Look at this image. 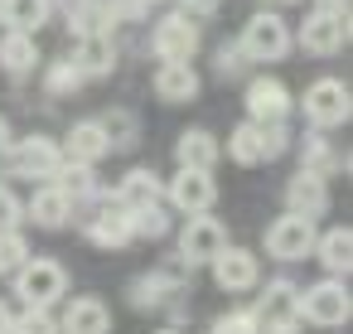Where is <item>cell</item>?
<instances>
[{"instance_id": "1", "label": "cell", "mask_w": 353, "mask_h": 334, "mask_svg": "<svg viewBox=\"0 0 353 334\" xmlns=\"http://www.w3.org/2000/svg\"><path fill=\"white\" fill-rule=\"evenodd\" d=\"M285 146H290L285 121H242L228 136V155L237 165H271L276 155H285Z\"/></svg>"}, {"instance_id": "2", "label": "cell", "mask_w": 353, "mask_h": 334, "mask_svg": "<svg viewBox=\"0 0 353 334\" xmlns=\"http://www.w3.org/2000/svg\"><path fill=\"white\" fill-rule=\"evenodd\" d=\"M295 315L310 320V324H324V329L348 324V315H353V295H348L343 276H329V281H314V286L295 291Z\"/></svg>"}, {"instance_id": "3", "label": "cell", "mask_w": 353, "mask_h": 334, "mask_svg": "<svg viewBox=\"0 0 353 334\" xmlns=\"http://www.w3.org/2000/svg\"><path fill=\"white\" fill-rule=\"evenodd\" d=\"M242 54L252 59V63H281L290 49H295V35H290V25L276 15V10H256L247 25H242Z\"/></svg>"}, {"instance_id": "4", "label": "cell", "mask_w": 353, "mask_h": 334, "mask_svg": "<svg viewBox=\"0 0 353 334\" xmlns=\"http://www.w3.org/2000/svg\"><path fill=\"white\" fill-rule=\"evenodd\" d=\"M15 276V295L25 300V305H39V310H49L54 300H63L68 295V271H63V262H54V257H30L20 271H10Z\"/></svg>"}, {"instance_id": "5", "label": "cell", "mask_w": 353, "mask_h": 334, "mask_svg": "<svg viewBox=\"0 0 353 334\" xmlns=\"http://www.w3.org/2000/svg\"><path fill=\"white\" fill-rule=\"evenodd\" d=\"M6 165H10V175L39 184V179H54V170L63 165V146L54 136H44V131H30L25 141L6 146Z\"/></svg>"}, {"instance_id": "6", "label": "cell", "mask_w": 353, "mask_h": 334, "mask_svg": "<svg viewBox=\"0 0 353 334\" xmlns=\"http://www.w3.org/2000/svg\"><path fill=\"white\" fill-rule=\"evenodd\" d=\"M300 107H305V121H310L314 131H334V126L348 121L353 97H348V83H339V78H314V83L305 88Z\"/></svg>"}, {"instance_id": "7", "label": "cell", "mask_w": 353, "mask_h": 334, "mask_svg": "<svg viewBox=\"0 0 353 334\" xmlns=\"http://www.w3.org/2000/svg\"><path fill=\"white\" fill-rule=\"evenodd\" d=\"M150 49H155L160 63H194V54H199V20L184 15V10H170L150 30Z\"/></svg>"}, {"instance_id": "8", "label": "cell", "mask_w": 353, "mask_h": 334, "mask_svg": "<svg viewBox=\"0 0 353 334\" xmlns=\"http://www.w3.org/2000/svg\"><path fill=\"white\" fill-rule=\"evenodd\" d=\"M223 247H228V223L213 213H189V223L179 228V262L208 266Z\"/></svg>"}, {"instance_id": "9", "label": "cell", "mask_w": 353, "mask_h": 334, "mask_svg": "<svg viewBox=\"0 0 353 334\" xmlns=\"http://www.w3.org/2000/svg\"><path fill=\"white\" fill-rule=\"evenodd\" d=\"M314 237H319V228H314V218H305V213H281L271 228H266V252L276 257V262H300V257H310L314 252Z\"/></svg>"}, {"instance_id": "10", "label": "cell", "mask_w": 353, "mask_h": 334, "mask_svg": "<svg viewBox=\"0 0 353 334\" xmlns=\"http://www.w3.org/2000/svg\"><path fill=\"white\" fill-rule=\"evenodd\" d=\"M165 204H174L184 218L189 213H213L218 204V184H213V170H174V179H165Z\"/></svg>"}, {"instance_id": "11", "label": "cell", "mask_w": 353, "mask_h": 334, "mask_svg": "<svg viewBox=\"0 0 353 334\" xmlns=\"http://www.w3.org/2000/svg\"><path fill=\"white\" fill-rule=\"evenodd\" d=\"M295 39H300V49L314 54V59L339 54V49L348 44V10H314V15H305V25H300Z\"/></svg>"}, {"instance_id": "12", "label": "cell", "mask_w": 353, "mask_h": 334, "mask_svg": "<svg viewBox=\"0 0 353 334\" xmlns=\"http://www.w3.org/2000/svg\"><path fill=\"white\" fill-rule=\"evenodd\" d=\"M213 281H218V291H232V295H242V291H252L256 281H261V262H256V252H247V247H223L213 262Z\"/></svg>"}, {"instance_id": "13", "label": "cell", "mask_w": 353, "mask_h": 334, "mask_svg": "<svg viewBox=\"0 0 353 334\" xmlns=\"http://www.w3.org/2000/svg\"><path fill=\"white\" fill-rule=\"evenodd\" d=\"M83 233H88V242H97V247H126V242H136L131 213H126L112 194H102V208L92 213V223H83Z\"/></svg>"}, {"instance_id": "14", "label": "cell", "mask_w": 353, "mask_h": 334, "mask_svg": "<svg viewBox=\"0 0 353 334\" xmlns=\"http://www.w3.org/2000/svg\"><path fill=\"white\" fill-rule=\"evenodd\" d=\"M290 117V88L281 78H252L247 83V121H285Z\"/></svg>"}, {"instance_id": "15", "label": "cell", "mask_w": 353, "mask_h": 334, "mask_svg": "<svg viewBox=\"0 0 353 334\" xmlns=\"http://www.w3.org/2000/svg\"><path fill=\"white\" fill-rule=\"evenodd\" d=\"M285 208L305 213V218H324L329 213V179L314 170H295V179L285 184Z\"/></svg>"}, {"instance_id": "16", "label": "cell", "mask_w": 353, "mask_h": 334, "mask_svg": "<svg viewBox=\"0 0 353 334\" xmlns=\"http://www.w3.org/2000/svg\"><path fill=\"white\" fill-rule=\"evenodd\" d=\"M59 334H112V310L102 295H78L68 300L63 320H59Z\"/></svg>"}, {"instance_id": "17", "label": "cell", "mask_w": 353, "mask_h": 334, "mask_svg": "<svg viewBox=\"0 0 353 334\" xmlns=\"http://www.w3.org/2000/svg\"><path fill=\"white\" fill-rule=\"evenodd\" d=\"M112 199L121 208H145V204H165V179L150 170V165H136L121 175V184L112 189Z\"/></svg>"}, {"instance_id": "18", "label": "cell", "mask_w": 353, "mask_h": 334, "mask_svg": "<svg viewBox=\"0 0 353 334\" xmlns=\"http://www.w3.org/2000/svg\"><path fill=\"white\" fill-rule=\"evenodd\" d=\"M73 68L83 78H107L117 68V44H112V30H97V35H78V54H73Z\"/></svg>"}, {"instance_id": "19", "label": "cell", "mask_w": 353, "mask_h": 334, "mask_svg": "<svg viewBox=\"0 0 353 334\" xmlns=\"http://www.w3.org/2000/svg\"><path fill=\"white\" fill-rule=\"evenodd\" d=\"M59 146H63V160H73V165H97V160L112 155V146H107V136H102L97 121H73Z\"/></svg>"}, {"instance_id": "20", "label": "cell", "mask_w": 353, "mask_h": 334, "mask_svg": "<svg viewBox=\"0 0 353 334\" xmlns=\"http://www.w3.org/2000/svg\"><path fill=\"white\" fill-rule=\"evenodd\" d=\"M25 218H34V228H63L73 218V199L59 184H39L34 199L25 204Z\"/></svg>"}, {"instance_id": "21", "label": "cell", "mask_w": 353, "mask_h": 334, "mask_svg": "<svg viewBox=\"0 0 353 334\" xmlns=\"http://www.w3.org/2000/svg\"><path fill=\"white\" fill-rule=\"evenodd\" d=\"M150 88H155L160 102H174V107H179V102H194V97H199V73H194L189 63H160Z\"/></svg>"}, {"instance_id": "22", "label": "cell", "mask_w": 353, "mask_h": 334, "mask_svg": "<svg viewBox=\"0 0 353 334\" xmlns=\"http://www.w3.org/2000/svg\"><path fill=\"white\" fill-rule=\"evenodd\" d=\"M0 68L10 78H25L39 68V39L34 35H20V30H6L0 35Z\"/></svg>"}, {"instance_id": "23", "label": "cell", "mask_w": 353, "mask_h": 334, "mask_svg": "<svg viewBox=\"0 0 353 334\" xmlns=\"http://www.w3.org/2000/svg\"><path fill=\"white\" fill-rule=\"evenodd\" d=\"M49 15H54L49 0H0V25L20 30V35H39L49 25Z\"/></svg>"}, {"instance_id": "24", "label": "cell", "mask_w": 353, "mask_h": 334, "mask_svg": "<svg viewBox=\"0 0 353 334\" xmlns=\"http://www.w3.org/2000/svg\"><path fill=\"white\" fill-rule=\"evenodd\" d=\"M348 160H343V150H334V141H329V131H310L305 141H300V170H314V175H339Z\"/></svg>"}, {"instance_id": "25", "label": "cell", "mask_w": 353, "mask_h": 334, "mask_svg": "<svg viewBox=\"0 0 353 334\" xmlns=\"http://www.w3.org/2000/svg\"><path fill=\"white\" fill-rule=\"evenodd\" d=\"M314 257H319V266H324L329 276H348V266H353V233H348V228L319 233V237H314Z\"/></svg>"}, {"instance_id": "26", "label": "cell", "mask_w": 353, "mask_h": 334, "mask_svg": "<svg viewBox=\"0 0 353 334\" xmlns=\"http://www.w3.org/2000/svg\"><path fill=\"white\" fill-rule=\"evenodd\" d=\"M54 184L73 199V208L83 204V199H102V179H97V165H73V160H63L59 170H54Z\"/></svg>"}, {"instance_id": "27", "label": "cell", "mask_w": 353, "mask_h": 334, "mask_svg": "<svg viewBox=\"0 0 353 334\" xmlns=\"http://www.w3.org/2000/svg\"><path fill=\"white\" fill-rule=\"evenodd\" d=\"M218 155H223V146H218L208 131H184L179 146H174V160H179L184 170H213Z\"/></svg>"}, {"instance_id": "28", "label": "cell", "mask_w": 353, "mask_h": 334, "mask_svg": "<svg viewBox=\"0 0 353 334\" xmlns=\"http://www.w3.org/2000/svg\"><path fill=\"white\" fill-rule=\"evenodd\" d=\"M97 126H102V136H107V146H112V150H131V146H136V136H141V126H136V117H131L126 107L102 112V117H97Z\"/></svg>"}, {"instance_id": "29", "label": "cell", "mask_w": 353, "mask_h": 334, "mask_svg": "<svg viewBox=\"0 0 353 334\" xmlns=\"http://www.w3.org/2000/svg\"><path fill=\"white\" fill-rule=\"evenodd\" d=\"M131 213V228H136V237H150V242H160L165 233H170V208L165 204H145V208H126Z\"/></svg>"}, {"instance_id": "30", "label": "cell", "mask_w": 353, "mask_h": 334, "mask_svg": "<svg viewBox=\"0 0 353 334\" xmlns=\"http://www.w3.org/2000/svg\"><path fill=\"white\" fill-rule=\"evenodd\" d=\"M30 257H34V252H30V242H25V233H20V228H6V233H0V276L20 271Z\"/></svg>"}, {"instance_id": "31", "label": "cell", "mask_w": 353, "mask_h": 334, "mask_svg": "<svg viewBox=\"0 0 353 334\" xmlns=\"http://www.w3.org/2000/svg\"><path fill=\"white\" fill-rule=\"evenodd\" d=\"M266 315H295V286L290 281H271L266 286V295L256 305V320H266Z\"/></svg>"}, {"instance_id": "32", "label": "cell", "mask_w": 353, "mask_h": 334, "mask_svg": "<svg viewBox=\"0 0 353 334\" xmlns=\"http://www.w3.org/2000/svg\"><path fill=\"white\" fill-rule=\"evenodd\" d=\"M10 334H59V320L39 305H25V315L10 320Z\"/></svg>"}, {"instance_id": "33", "label": "cell", "mask_w": 353, "mask_h": 334, "mask_svg": "<svg viewBox=\"0 0 353 334\" xmlns=\"http://www.w3.org/2000/svg\"><path fill=\"white\" fill-rule=\"evenodd\" d=\"M83 83H88V78L73 68V59H63V63H54V68L44 73V88H49L54 97H63V92H78Z\"/></svg>"}, {"instance_id": "34", "label": "cell", "mask_w": 353, "mask_h": 334, "mask_svg": "<svg viewBox=\"0 0 353 334\" xmlns=\"http://www.w3.org/2000/svg\"><path fill=\"white\" fill-rule=\"evenodd\" d=\"M247 63H252V59L242 54V44H223V49L213 54V68H218V78H223V83L242 78V73H247Z\"/></svg>"}, {"instance_id": "35", "label": "cell", "mask_w": 353, "mask_h": 334, "mask_svg": "<svg viewBox=\"0 0 353 334\" xmlns=\"http://www.w3.org/2000/svg\"><path fill=\"white\" fill-rule=\"evenodd\" d=\"M256 329H261L256 310H228V315L213 320V334H256Z\"/></svg>"}, {"instance_id": "36", "label": "cell", "mask_w": 353, "mask_h": 334, "mask_svg": "<svg viewBox=\"0 0 353 334\" xmlns=\"http://www.w3.org/2000/svg\"><path fill=\"white\" fill-rule=\"evenodd\" d=\"M25 223V204H20V194L10 189V184H0V233L6 228H20Z\"/></svg>"}, {"instance_id": "37", "label": "cell", "mask_w": 353, "mask_h": 334, "mask_svg": "<svg viewBox=\"0 0 353 334\" xmlns=\"http://www.w3.org/2000/svg\"><path fill=\"white\" fill-rule=\"evenodd\" d=\"M102 6H107V15H112V25L117 20H141L150 6H145V0H102Z\"/></svg>"}, {"instance_id": "38", "label": "cell", "mask_w": 353, "mask_h": 334, "mask_svg": "<svg viewBox=\"0 0 353 334\" xmlns=\"http://www.w3.org/2000/svg\"><path fill=\"white\" fill-rule=\"evenodd\" d=\"M49 6H54V10H63V15H78L83 6H92V0H49Z\"/></svg>"}, {"instance_id": "39", "label": "cell", "mask_w": 353, "mask_h": 334, "mask_svg": "<svg viewBox=\"0 0 353 334\" xmlns=\"http://www.w3.org/2000/svg\"><path fill=\"white\" fill-rule=\"evenodd\" d=\"M218 0H184V15H208Z\"/></svg>"}, {"instance_id": "40", "label": "cell", "mask_w": 353, "mask_h": 334, "mask_svg": "<svg viewBox=\"0 0 353 334\" xmlns=\"http://www.w3.org/2000/svg\"><path fill=\"white\" fill-rule=\"evenodd\" d=\"M10 320H15V315H10V305L0 300V334H10Z\"/></svg>"}, {"instance_id": "41", "label": "cell", "mask_w": 353, "mask_h": 334, "mask_svg": "<svg viewBox=\"0 0 353 334\" xmlns=\"http://www.w3.org/2000/svg\"><path fill=\"white\" fill-rule=\"evenodd\" d=\"M6 146H10V121L0 117V155H6Z\"/></svg>"}, {"instance_id": "42", "label": "cell", "mask_w": 353, "mask_h": 334, "mask_svg": "<svg viewBox=\"0 0 353 334\" xmlns=\"http://www.w3.org/2000/svg\"><path fill=\"white\" fill-rule=\"evenodd\" d=\"M319 10H348V0H314Z\"/></svg>"}, {"instance_id": "43", "label": "cell", "mask_w": 353, "mask_h": 334, "mask_svg": "<svg viewBox=\"0 0 353 334\" xmlns=\"http://www.w3.org/2000/svg\"><path fill=\"white\" fill-rule=\"evenodd\" d=\"M160 334H179V329H160Z\"/></svg>"}, {"instance_id": "44", "label": "cell", "mask_w": 353, "mask_h": 334, "mask_svg": "<svg viewBox=\"0 0 353 334\" xmlns=\"http://www.w3.org/2000/svg\"><path fill=\"white\" fill-rule=\"evenodd\" d=\"M145 6H160V0H145Z\"/></svg>"}]
</instances>
